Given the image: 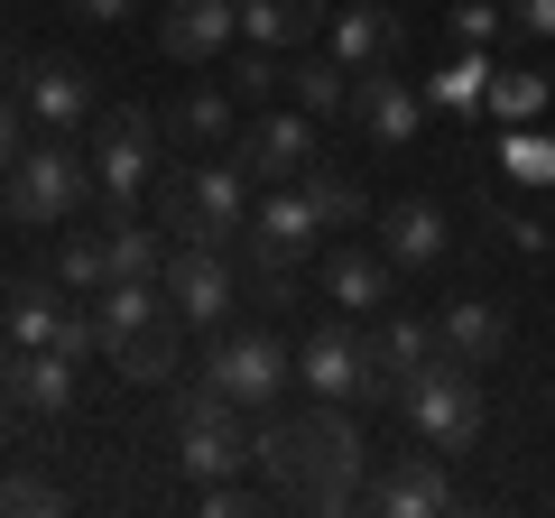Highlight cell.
<instances>
[{
  "label": "cell",
  "mask_w": 555,
  "mask_h": 518,
  "mask_svg": "<svg viewBox=\"0 0 555 518\" xmlns=\"http://www.w3.org/2000/svg\"><path fill=\"white\" fill-rule=\"evenodd\" d=\"M250 463L278 481V491L297 500V509H352L371 491V444H361V417L343 399H315V407H259L250 426Z\"/></svg>",
  "instance_id": "1"
},
{
  "label": "cell",
  "mask_w": 555,
  "mask_h": 518,
  "mask_svg": "<svg viewBox=\"0 0 555 518\" xmlns=\"http://www.w3.org/2000/svg\"><path fill=\"white\" fill-rule=\"evenodd\" d=\"M102 185H93V158H83L75 140H28L20 158L0 167V213L20 222V232H56V222H75L83 204H93Z\"/></svg>",
  "instance_id": "2"
},
{
  "label": "cell",
  "mask_w": 555,
  "mask_h": 518,
  "mask_svg": "<svg viewBox=\"0 0 555 518\" xmlns=\"http://www.w3.org/2000/svg\"><path fill=\"white\" fill-rule=\"evenodd\" d=\"M158 232H177V241H214V250H232V241L250 232V167H241V158L158 167Z\"/></svg>",
  "instance_id": "3"
},
{
  "label": "cell",
  "mask_w": 555,
  "mask_h": 518,
  "mask_svg": "<svg viewBox=\"0 0 555 518\" xmlns=\"http://www.w3.org/2000/svg\"><path fill=\"white\" fill-rule=\"evenodd\" d=\"M167 167V120L149 102H120V112L93 120V185H102V213H139V185H158Z\"/></svg>",
  "instance_id": "4"
},
{
  "label": "cell",
  "mask_w": 555,
  "mask_h": 518,
  "mask_svg": "<svg viewBox=\"0 0 555 518\" xmlns=\"http://www.w3.org/2000/svg\"><path fill=\"white\" fill-rule=\"evenodd\" d=\"M398 417L416 426V444H436V454H463V444L481 436V379H473V361H454V352H436L426 371L398 389Z\"/></svg>",
  "instance_id": "5"
},
{
  "label": "cell",
  "mask_w": 555,
  "mask_h": 518,
  "mask_svg": "<svg viewBox=\"0 0 555 518\" xmlns=\"http://www.w3.org/2000/svg\"><path fill=\"white\" fill-rule=\"evenodd\" d=\"M241 417H250V407L222 399L214 379L177 389V472H185V481H241V463H250Z\"/></svg>",
  "instance_id": "6"
},
{
  "label": "cell",
  "mask_w": 555,
  "mask_h": 518,
  "mask_svg": "<svg viewBox=\"0 0 555 518\" xmlns=\"http://www.w3.org/2000/svg\"><path fill=\"white\" fill-rule=\"evenodd\" d=\"M287 371H297V352H287L269 324H222L214 352H204V379H214L222 399H241V407H278Z\"/></svg>",
  "instance_id": "7"
},
{
  "label": "cell",
  "mask_w": 555,
  "mask_h": 518,
  "mask_svg": "<svg viewBox=\"0 0 555 518\" xmlns=\"http://www.w3.org/2000/svg\"><path fill=\"white\" fill-rule=\"evenodd\" d=\"M158 279H167V306H177L185 324H204V334H222L232 306H241V259L214 250V241H177Z\"/></svg>",
  "instance_id": "8"
},
{
  "label": "cell",
  "mask_w": 555,
  "mask_h": 518,
  "mask_svg": "<svg viewBox=\"0 0 555 518\" xmlns=\"http://www.w3.org/2000/svg\"><path fill=\"white\" fill-rule=\"evenodd\" d=\"M297 379L315 389V399H343V407H379L371 352H361V315H324L315 334L297 342Z\"/></svg>",
  "instance_id": "9"
},
{
  "label": "cell",
  "mask_w": 555,
  "mask_h": 518,
  "mask_svg": "<svg viewBox=\"0 0 555 518\" xmlns=\"http://www.w3.org/2000/svg\"><path fill=\"white\" fill-rule=\"evenodd\" d=\"M315 204L297 195V185H269V195L250 204V232H241V269H306L315 259Z\"/></svg>",
  "instance_id": "10"
},
{
  "label": "cell",
  "mask_w": 555,
  "mask_h": 518,
  "mask_svg": "<svg viewBox=\"0 0 555 518\" xmlns=\"http://www.w3.org/2000/svg\"><path fill=\"white\" fill-rule=\"evenodd\" d=\"M232 158L250 167V185H297L306 167L324 158L315 112H250V120H241V148H232Z\"/></svg>",
  "instance_id": "11"
},
{
  "label": "cell",
  "mask_w": 555,
  "mask_h": 518,
  "mask_svg": "<svg viewBox=\"0 0 555 518\" xmlns=\"http://www.w3.org/2000/svg\"><path fill=\"white\" fill-rule=\"evenodd\" d=\"M352 130L371 148H408L416 130H426V83L389 75V65H361L352 75Z\"/></svg>",
  "instance_id": "12"
},
{
  "label": "cell",
  "mask_w": 555,
  "mask_h": 518,
  "mask_svg": "<svg viewBox=\"0 0 555 518\" xmlns=\"http://www.w3.org/2000/svg\"><path fill=\"white\" fill-rule=\"evenodd\" d=\"M361 352H371L379 407H398V389H408V379L426 371L444 342H436V324H416V315H361Z\"/></svg>",
  "instance_id": "13"
},
{
  "label": "cell",
  "mask_w": 555,
  "mask_h": 518,
  "mask_svg": "<svg viewBox=\"0 0 555 518\" xmlns=\"http://www.w3.org/2000/svg\"><path fill=\"white\" fill-rule=\"evenodd\" d=\"M371 509L379 518H436V509H454V481H444V454L426 444V454H389L371 472Z\"/></svg>",
  "instance_id": "14"
},
{
  "label": "cell",
  "mask_w": 555,
  "mask_h": 518,
  "mask_svg": "<svg viewBox=\"0 0 555 518\" xmlns=\"http://www.w3.org/2000/svg\"><path fill=\"white\" fill-rule=\"evenodd\" d=\"M232 28H241V0H167L158 10V56L167 65H204V56L232 47Z\"/></svg>",
  "instance_id": "15"
},
{
  "label": "cell",
  "mask_w": 555,
  "mask_h": 518,
  "mask_svg": "<svg viewBox=\"0 0 555 518\" xmlns=\"http://www.w3.org/2000/svg\"><path fill=\"white\" fill-rule=\"evenodd\" d=\"M112 371H120V379H139V389H167V379L185 371V315H177V306H158L149 324L112 334Z\"/></svg>",
  "instance_id": "16"
},
{
  "label": "cell",
  "mask_w": 555,
  "mask_h": 518,
  "mask_svg": "<svg viewBox=\"0 0 555 518\" xmlns=\"http://www.w3.org/2000/svg\"><path fill=\"white\" fill-rule=\"evenodd\" d=\"M379 250H389L398 269H444V259H454V222H444V204L398 195L389 213H379Z\"/></svg>",
  "instance_id": "17"
},
{
  "label": "cell",
  "mask_w": 555,
  "mask_h": 518,
  "mask_svg": "<svg viewBox=\"0 0 555 518\" xmlns=\"http://www.w3.org/2000/svg\"><path fill=\"white\" fill-rule=\"evenodd\" d=\"M20 102H28L38 130H56V140H75L83 120H93V83H83V65H65V56L28 65V75H20Z\"/></svg>",
  "instance_id": "18"
},
{
  "label": "cell",
  "mask_w": 555,
  "mask_h": 518,
  "mask_svg": "<svg viewBox=\"0 0 555 518\" xmlns=\"http://www.w3.org/2000/svg\"><path fill=\"white\" fill-rule=\"evenodd\" d=\"M389 279H398V259L389 250H361V241H343V250H324V297L343 306V315H389Z\"/></svg>",
  "instance_id": "19"
},
{
  "label": "cell",
  "mask_w": 555,
  "mask_h": 518,
  "mask_svg": "<svg viewBox=\"0 0 555 518\" xmlns=\"http://www.w3.org/2000/svg\"><path fill=\"white\" fill-rule=\"evenodd\" d=\"M436 342L481 371V361L509 352V306H500V297H444V306H436Z\"/></svg>",
  "instance_id": "20"
},
{
  "label": "cell",
  "mask_w": 555,
  "mask_h": 518,
  "mask_svg": "<svg viewBox=\"0 0 555 518\" xmlns=\"http://www.w3.org/2000/svg\"><path fill=\"white\" fill-rule=\"evenodd\" d=\"M324 47H334L352 75H361V65H398V47H408V20H398V10H379V0H361V10H334Z\"/></svg>",
  "instance_id": "21"
},
{
  "label": "cell",
  "mask_w": 555,
  "mask_h": 518,
  "mask_svg": "<svg viewBox=\"0 0 555 518\" xmlns=\"http://www.w3.org/2000/svg\"><path fill=\"white\" fill-rule=\"evenodd\" d=\"M75 352H56V342H38V352H20V371H10V399H20V417H65L75 407Z\"/></svg>",
  "instance_id": "22"
},
{
  "label": "cell",
  "mask_w": 555,
  "mask_h": 518,
  "mask_svg": "<svg viewBox=\"0 0 555 518\" xmlns=\"http://www.w3.org/2000/svg\"><path fill=\"white\" fill-rule=\"evenodd\" d=\"M324 28H334V0H241L250 47H315Z\"/></svg>",
  "instance_id": "23"
},
{
  "label": "cell",
  "mask_w": 555,
  "mask_h": 518,
  "mask_svg": "<svg viewBox=\"0 0 555 518\" xmlns=\"http://www.w3.org/2000/svg\"><path fill=\"white\" fill-rule=\"evenodd\" d=\"M287 93H297V112H315V120H352V65H343L334 47H306V56L287 65Z\"/></svg>",
  "instance_id": "24"
},
{
  "label": "cell",
  "mask_w": 555,
  "mask_h": 518,
  "mask_svg": "<svg viewBox=\"0 0 555 518\" xmlns=\"http://www.w3.org/2000/svg\"><path fill=\"white\" fill-rule=\"evenodd\" d=\"M297 195L315 204V222H324V232H352V222H371V185H361L343 158H315V167L297 177Z\"/></svg>",
  "instance_id": "25"
},
{
  "label": "cell",
  "mask_w": 555,
  "mask_h": 518,
  "mask_svg": "<svg viewBox=\"0 0 555 518\" xmlns=\"http://www.w3.org/2000/svg\"><path fill=\"white\" fill-rule=\"evenodd\" d=\"M232 112H241L232 83H195V93L167 112V140H177V148H222V140H232Z\"/></svg>",
  "instance_id": "26"
},
{
  "label": "cell",
  "mask_w": 555,
  "mask_h": 518,
  "mask_svg": "<svg viewBox=\"0 0 555 518\" xmlns=\"http://www.w3.org/2000/svg\"><path fill=\"white\" fill-rule=\"evenodd\" d=\"M0 315H10V334H20V352L56 342V324H65V279H20Z\"/></svg>",
  "instance_id": "27"
},
{
  "label": "cell",
  "mask_w": 555,
  "mask_h": 518,
  "mask_svg": "<svg viewBox=\"0 0 555 518\" xmlns=\"http://www.w3.org/2000/svg\"><path fill=\"white\" fill-rule=\"evenodd\" d=\"M158 306H167V279H112V287H93L102 342H112V334H130V324H149Z\"/></svg>",
  "instance_id": "28"
},
{
  "label": "cell",
  "mask_w": 555,
  "mask_h": 518,
  "mask_svg": "<svg viewBox=\"0 0 555 518\" xmlns=\"http://www.w3.org/2000/svg\"><path fill=\"white\" fill-rule=\"evenodd\" d=\"M491 102V65H481V47H463L444 75H426V112H481Z\"/></svg>",
  "instance_id": "29"
},
{
  "label": "cell",
  "mask_w": 555,
  "mask_h": 518,
  "mask_svg": "<svg viewBox=\"0 0 555 518\" xmlns=\"http://www.w3.org/2000/svg\"><path fill=\"white\" fill-rule=\"evenodd\" d=\"M56 279L75 287V297L112 287V250H102V222H93V232H65V250H56Z\"/></svg>",
  "instance_id": "30"
},
{
  "label": "cell",
  "mask_w": 555,
  "mask_h": 518,
  "mask_svg": "<svg viewBox=\"0 0 555 518\" xmlns=\"http://www.w3.org/2000/svg\"><path fill=\"white\" fill-rule=\"evenodd\" d=\"M65 491L47 472H0V518H56Z\"/></svg>",
  "instance_id": "31"
},
{
  "label": "cell",
  "mask_w": 555,
  "mask_h": 518,
  "mask_svg": "<svg viewBox=\"0 0 555 518\" xmlns=\"http://www.w3.org/2000/svg\"><path fill=\"white\" fill-rule=\"evenodd\" d=\"M500 167H509L518 185H555V140L518 120V130H509V148H500Z\"/></svg>",
  "instance_id": "32"
},
{
  "label": "cell",
  "mask_w": 555,
  "mask_h": 518,
  "mask_svg": "<svg viewBox=\"0 0 555 518\" xmlns=\"http://www.w3.org/2000/svg\"><path fill=\"white\" fill-rule=\"evenodd\" d=\"M546 93H555V83H546V75H528V65H518V75H491V112L509 120V130L546 112Z\"/></svg>",
  "instance_id": "33"
},
{
  "label": "cell",
  "mask_w": 555,
  "mask_h": 518,
  "mask_svg": "<svg viewBox=\"0 0 555 518\" xmlns=\"http://www.w3.org/2000/svg\"><path fill=\"white\" fill-rule=\"evenodd\" d=\"M269 93H287V65H278V47H250V56L232 65V102H269Z\"/></svg>",
  "instance_id": "34"
},
{
  "label": "cell",
  "mask_w": 555,
  "mask_h": 518,
  "mask_svg": "<svg viewBox=\"0 0 555 518\" xmlns=\"http://www.w3.org/2000/svg\"><path fill=\"white\" fill-rule=\"evenodd\" d=\"M444 28H454V47H491L500 28H509V0H454Z\"/></svg>",
  "instance_id": "35"
},
{
  "label": "cell",
  "mask_w": 555,
  "mask_h": 518,
  "mask_svg": "<svg viewBox=\"0 0 555 518\" xmlns=\"http://www.w3.org/2000/svg\"><path fill=\"white\" fill-rule=\"evenodd\" d=\"M195 509H204V518H250V491H241V481H204Z\"/></svg>",
  "instance_id": "36"
},
{
  "label": "cell",
  "mask_w": 555,
  "mask_h": 518,
  "mask_svg": "<svg viewBox=\"0 0 555 518\" xmlns=\"http://www.w3.org/2000/svg\"><path fill=\"white\" fill-rule=\"evenodd\" d=\"M500 241H509V250H528V259H537V250H546L555 232H546V213H500Z\"/></svg>",
  "instance_id": "37"
},
{
  "label": "cell",
  "mask_w": 555,
  "mask_h": 518,
  "mask_svg": "<svg viewBox=\"0 0 555 518\" xmlns=\"http://www.w3.org/2000/svg\"><path fill=\"white\" fill-rule=\"evenodd\" d=\"M509 28L518 38H555V0H509Z\"/></svg>",
  "instance_id": "38"
},
{
  "label": "cell",
  "mask_w": 555,
  "mask_h": 518,
  "mask_svg": "<svg viewBox=\"0 0 555 518\" xmlns=\"http://www.w3.org/2000/svg\"><path fill=\"white\" fill-rule=\"evenodd\" d=\"M20 120H28V102H20V93H0V167L20 158Z\"/></svg>",
  "instance_id": "39"
},
{
  "label": "cell",
  "mask_w": 555,
  "mask_h": 518,
  "mask_svg": "<svg viewBox=\"0 0 555 518\" xmlns=\"http://www.w3.org/2000/svg\"><path fill=\"white\" fill-rule=\"evenodd\" d=\"M75 10H83V20H93V28H120V20H130V10H139V0H75Z\"/></svg>",
  "instance_id": "40"
},
{
  "label": "cell",
  "mask_w": 555,
  "mask_h": 518,
  "mask_svg": "<svg viewBox=\"0 0 555 518\" xmlns=\"http://www.w3.org/2000/svg\"><path fill=\"white\" fill-rule=\"evenodd\" d=\"M10 371H20V334H10V315H0V389H10Z\"/></svg>",
  "instance_id": "41"
},
{
  "label": "cell",
  "mask_w": 555,
  "mask_h": 518,
  "mask_svg": "<svg viewBox=\"0 0 555 518\" xmlns=\"http://www.w3.org/2000/svg\"><path fill=\"white\" fill-rule=\"evenodd\" d=\"M10 417H20V399H10V389H0V444H10Z\"/></svg>",
  "instance_id": "42"
},
{
  "label": "cell",
  "mask_w": 555,
  "mask_h": 518,
  "mask_svg": "<svg viewBox=\"0 0 555 518\" xmlns=\"http://www.w3.org/2000/svg\"><path fill=\"white\" fill-rule=\"evenodd\" d=\"M0 75H10V38H0Z\"/></svg>",
  "instance_id": "43"
}]
</instances>
